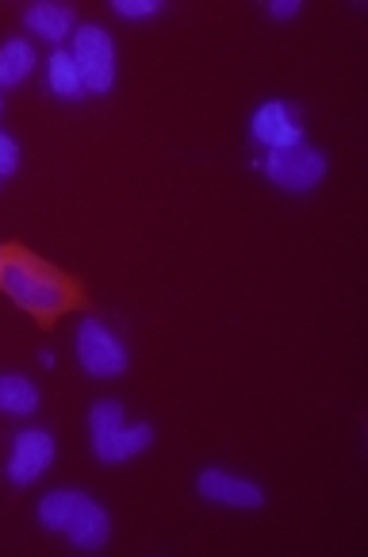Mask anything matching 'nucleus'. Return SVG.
I'll use <instances>...</instances> for the list:
<instances>
[{
    "label": "nucleus",
    "mask_w": 368,
    "mask_h": 557,
    "mask_svg": "<svg viewBox=\"0 0 368 557\" xmlns=\"http://www.w3.org/2000/svg\"><path fill=\"white\" fill-rule=\"evenodd\" d=\"M0 293L39 323H54L58 315L74 312L81 304V285L69 273L54 270L20 246H9V258L0 270Z\"/></svg>",
    "instance_id": "1"
},
{
    "label": "nucleus",
    "mask_w": 368,
    "mask_h": 557,
    "mask_svg": "<svg viewBox=\"0 0 368 557\" xmlns=\"http://www.w3.org/2000/svg\"><path fill=\"white\" fill-rule=\"evenodd\" d=\"M35 516H39V523L50 534H62L69 546L89 549V554L104 549L107 539H112V516L104 511V504H97L81 488L47 492L39 500V508H35Z\"/></svg>",
    "instance_id": "2"
},
{
    "label": "nucleus",
    "mask_w": 368,
    "mask_h": 557,
    "mask_svg": "<svg viewBox=\"0 0 368 557\" xmlns=\"http://www.w3.org/2000/svg\"><path fill=\"white\" fill-rule=\"evenodd\" d=\"M89 443L97 461L123 466L154 446V426L127 419V408L119 400H97L89 408Z\"/></svg>",
    "instance_id": "3"
},
{
    "label": "nucleus",
    "mask_w": 368,
    "mask_h": 557,
    "mask_svg": "<svg viewBox=\"0 0 368 557\" xmlns=\"http://www.w3.org/2000/svg\"><path fill=\"white\" fill-rule=\"evenodd\" d=\"M74 346H77V361H81V369L97 381L123 377L127 366H131L127 343H123V338L115 335L104 320H97V315H85V320L77 323Z\"/></svg>",
    "instance_id": "4"
},
{
    "label": "nucleus",
    "mask_w": 368,
    "mask_h": 557,
    "mask_svg": "<svg viewBox=\"0 0 368 557\" xmlns=\"http://www.w3.org/2000/svg\"><path fill=\"white\" fill-rule=\"evenodd\" d=\"M257 170H265V177L284 193H315L327 177V154L312 143L288 150H265V158H257Z\"/></svg>",
    "instance_id": "5"
},
{
    "label": "nucleus",
    "mask_w": 368,
    "mask_h": 557,
    "mask_svg": "<svg viewBox=\"0 0 368 557\" xmlns=\"http://www.w3.org/2000/svg\"><path fill=\"white\" fill-rule=\"evenodd\" d=\"M74 54L77 70H81L85 92L92 97H107L115 89V42L107 27L100 24H77L74 39L66 42Z\"/></svg>",
    "instance_id": "6"
},
{
    "label": "nucleus",
    "mask_w": 368,
    "mask_h": 557,
    "mask_svg": "<svg viewBox=\"0 0 368 557\" xmlns=\"http://www.w3.org/2000/svg\"><path fill=\"white\" fill-rule=\"evenodd\" d=\"M58 458L54 435L47 426H24L12 435V450H9V466H4V476H9L16 488H31L39 476L50 473Z\"/></svg>",
    "instance_id": "7"
},
{
    "label": "nucleus",
    "mask_w": 368,
    "mask_h": 557,
    "mask_svg": "<svg viewBox=\"0 0 368 557\" xmlns=\"http://www.w3.org/2000/svg\"><path fill=\"white\" fill-rule=\"evenodd\" d=\"M250 139L265 150H288L307 143L303 139V108L288 104V100H265L250 115Z\"/></svg>",
    "instance_id": "8"
},
{
    "label": "nucleus",
    "mask_w": 368,
    "mask_h": 557,
    "mask_svg": "<svg viewBox=\"0 0 368 557\" xmlns=\"http://www.w3.org/2000/svg\"><path fill=\"white\" fill-rule=\"evenodd\" d=\"M196 492L200 500L207 504H219V508H242V511H254L265 504V488L257 481H245V476H234L227 469H204L196 476Z\"/></svg>",
    "instance_id": "9"
},
{
    "label": "nucleus",
    "mask_w": 368,
    "mask_h": 557,
    "mask_svg": "<svg viewBox=\"0 0 368 557\" xmlns=\"http://www.w3.org/2000/svg\"><path fill=\"white\" fill-rule=\"evenodd\" d=\"M24 24H27V32L39 35V39H47L50 47H66L77 32V12H74V4L35 0V4H27Z\"/></svg>",
    "instance_id": "10"
},
{
    "label": "nucleus",
    "mask_w": 368,
    "mask_h": 557,
    "mask_svg": "<svg viewBox=\"0 0 368 557\" xmlns=\"http://www.w3.org/2000/svg\"><path fill=\"white\" fill-rule=\"evenodd\" d=\"M47 89L62 100H81L85 97V82L81 70H77L69 47H54L47 58Z\"/></svg>",
    "instance_id": "11"
},
{
    "label": "nucleus",
    "mask_w": 368,
    "mask_h": 557,
    "mask_svg": "<svg viewBox=\"0 0 368 557\" xmlns=\"http://www.w3.org/2000/svg\"><path fill=\"white\" fill-rule=\"evenodd\" d=\"M39 411V385L24 373H0V416H35Z\"/></svg>",
    "instance_id": "12"
},
{
    "label": "nucleus",
    "mask_w": 368,
    "mask_h": 557,
    "mask_svg": "<svg viewBox=\"0 0 368 557\" xmlns=\"http://www.w3.org/2000/svg\"><path fill=\"white\" fill-rule=\"evenodd\" d=\"M35 74V47L27 39L0 42V92L16 89Z\"/></svg>",
    "instance_id": "13"
},
{
    "label": "nucleus",
    "mask_w": 368,
    "mask_h": 557,
    "mask_svg": "<svg viewBox=\"0 0 368 557\" xmlns=\"http://www.w3.org/2000/svg\"><path fill=\"white\" fill-rule=\"evenodd\" d=\"M162 9V0H112V12L119 20H154Z\"/></svg>",
    "instance_id": "14"
},
{
    "label": "nucleus",
    "mask_w": 368,
    "mask_h": 557,
    "mask_svg": "<svg viewBox=\"0 0 368 557\" xmlns=\"http://www.w3.org/2000/svg\"><path fill=\"white\" fill-rule=\"evenodd\" d=\"M16 170H20V143L0 132V181L12 177Z\"/></svg>",
    "instance_id": "15"
},
{
    "label": "nucleus",
    "mask_w": 368,
    "mask_h": 557,
    "mask_svg": "<svg viewBox=\"0 0 368 557\" xmlns=\"http://www.w3.org/2000/svg\"><path fill=\"white\" fill-rule=\"evenodd\" d=\"M300 9H303V0H269V4H265V12H269L272 20H295Z\"/></svg>",
    "instance_id": "16"
},
{
    "label": "nucleus",
    "mask_w": 368,
    "mask_h": 557,
    "mask_svg": "<svg viewBox=\"0 0 368 557\" xmlns=\"http://www.w3.org/2000/svg\"><path fill=\"white\" fill-rule=\"evenodd\" d=\"M54 361H58V358H54V350H39V366H42V369H54Z\"/></svg>",
    "instance_id": "17"
},
{
    "label": "nucleus",
    "mask_w": 368,
    "mask_h": 557,
    "mask_svg": "<svg viewBox=\"0 0 368 557\" xmlns=\"http://www.w3.org/2000/svg\"><path fill=\"white\" fill-rule=\"evenodd\" d=\"M4 258H9V246H0V270H4Z\"/></svg>",
    "instance_id": "18"
},
{
    "label": "nucleus",
    "mask_w": 368,
    "mask_h": 557,
    "mask_svg": "<svg viewBox=\"0 0 368 557\" xmlns=\"http://www.w3.org/2000/svg\"><path fill=\"white\" fill-rule=\"evenodd\" d=\"M0 115H4V92H0Z\"/></svg>",
    "instance_id": "19"
}]
</instances>
